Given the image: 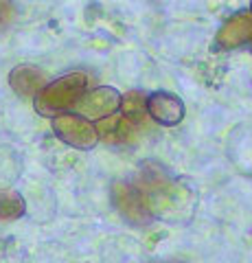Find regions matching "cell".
I'll use <instances>...</instances> for the list:
<instances>
[{
  "label": "cell",
  "mask_w": 252,
  "mask_h": 263,
  "mask_svg": "<svg viewBox=\"0 0 252 263\" xmlns=\"http://www.w3.org/2000/svg\"><path fill=\"white\" fill-rule=\"evenodd\" d=\"M0 263H13L9 257H7V252H5V250H0Z\"/></svg>",
  "instance_id": "13"
},
{
  "label": "cell",
  "mask_w": 252,
  "mask_h": 263,
  "mask_svg": "<svg viewBox=\"0 0 252 263\" xmlns=\"http://www.w3.org/2000/svg\"><path fill=\"white\" fill-rule=\"evenodd\" d=\"M9 86L20 97H35L46 86V75L37 66L20 64L9 72Z\"/></svg>",
  "instance_id": "7"
},
{
  "label": "cell",
  "mask_w": 252,
  "mask_h": 263,
  "mask_svg": "<svg viewBox=\"0 0 252 263\" xmlns=\"http://www.w3.org/2000/svg\"><path fill=\"white\" fill-rule=\"evenodd\" d=\"M112 202H114V206L121 215L136 226H145L153 221L147 202H145L143 193L138 191V186L134 182H123L121 180V182L112 184Z\"/></svg>",
  "instance_id": "4"
},
{
  "label": "cell",
  "mask_w": 252,
  "mask_h": 263,
  "mask_svg": "<svg viewBox=\"0 0 252 263\" xmlns=\"http://www.w3.org/2000/svg\"><path fill=\"white\" fill-rule=\"evenodd\" d=\"M134 184L143 193L153 217L171 213L182 202V195H184L182 186L176 184L171 176L160 164H145L138 178L134 180Z\"/></svg>",
  "instance_id": "1"
},
{
  "label": "cell",
  "mask_w": 252,
  "mask_h": 263,
  "mask_svg": "<svg viewBox=\"0 0 252 263\" xmlns=\"http://www.w3.org/2000/svg\"><path fill=\"white\" fill-rule=\"evenodd\" d=\"M24 197L18 191H0V219L13 221L24 215Z\"/></svg>",
  "instance_id": "11"
},
{
  "label": "cell",
  "mask_w": 252,
  "mask_h": 263,
  "mask_svg": "<svg viewBox=\"0 0 252 263\" xmlns=\"http://www.w3.org/2000/svg\"><path fill=\"white\" fill-rule=\"evenodd\" d=\"M123 110V119H127L132 125H141L147 119V108H145V97L141 92H129L121 97V108Z\"/></svg>",
  "instance_id": "10"
},
{
  "label": "cell",
  "mask_w": 252,
  "mask_h": 263,
  "mask_svg": "<svg viewBox=\"0 0 252 263\" xmlns=\"http://www.w3.org/2000/svg\"><path fill=\"white\" fill-rule=\"evenodd\" d=\"M252 40V13L241 11L235 13L232 18L217 33V42L224 48H237Z\"/></svg>",
  "instance_id": "8"
},
{
  "label": "cell",
  "mask_w": 252,
  "mask_h": 263,
  "mask_svg": "<svg viewBox=\"0 0 252 263\" xmlns=\"http://www.w3.org/2000/svg\"><path fill=\"white\" fill-rule=\"evenodd\" d=\"M11 18H13V5H11V0H0V31L9 27Z\"/></svg>",
  "instance_id": "12"
},
{
  "label": "cell",
  "mask_w": 252,
  "mask_h": 263,
  "mask_svg": "<svg viewBox=\"0 0 252 263\" xmlns=\"http://www.w3.org/2000/svg\"><path fill=\"white\" fill-rule=\"evenodd\" d=\"M134 129L136 127L127 119H123V117H108V119L101 121L99 127H96V134L103 136L108 143L117 145V143L129 141V136H132Z\"/></svg>",
  "instance_id": "9"
},
{
  "label": "cell",
  "mask_w": 252,
  "mask_h": 263,
  "mask_svg": "<svg viewBox=\"0 0 252 263\" xmlns=\"http://www.w3.org/2000/svg\"><path fill=\"white\" fill-rule=\"evenodd\" d=\"M75 108L84 119H94V121H103L108 117H114V112L121 108V95L114 88L110 86H101L86 92L84 97L77 101Z\"/></svg>",
  "instance_id": "5"
},
{
  "label": "cell",
  "mask_w": 252,
  "mask_h": 263,
  "mask_svg": "<svg viewBox=\"0 0 252 263\" xmlns=\"http://www.w3.org/2000/svg\"><path fill=\"white\" fill-rule=\"evenodd\" d=\"M158 263H167V261H158ZM169 263H176V261H169Z\"/></svg>",
  "instance_id": "14"
},
{
  "label": "cell",
  "mask_w": 252,
  "mask_h": 263,
  "mask_svg": "<svg viewBox=\"0 0 252 263\" xmlns=\"http://www.w3.org/2000/svg\"><path fill=\"white\" fill-rule=\"evenodd\" d=\"M53 132L55 136L64 141L66 145L75 147V149H92V147L99 143V134H96V127L92 125L88 119L79 117V114H60V117L53 119Z\"/></svg>",
  "instance_id": "3"
},
{
  "label": "cell",
  "mask_w": 252,
  "mask_h": 263,
  "mask_svg": "<svg viewBox=\"0 0 252 263\" xmlns=\"http://www.w3.org/2000/svg\"><path fill=\"white\" fill-rule=\"evenodd\" d=\"M86 90H88V75H84V72H68V75L46 84L33 97L35 112L53 119L60 117V114H66L70 108H75L79 99L86 95Z\"/></svg>",
  "instance_id": "2"
},
{
  "label": "cell",
  "mask_w": 252,
  "mask_h": 263,
  "mask_svg": "<svg viewBox=\"0 0 252 263\" xmlns=\"http://www.w3.org/2000/svg\"><path fill=\"white\" fill-rule=\"evenodd\" d=\"M147 117H151L160 125H178L184 119V103L176 95L156 92L145 101Z\"/></svg>",
  "instance_id": "6"
}]
</instances>
